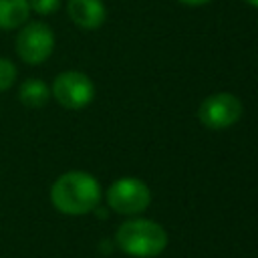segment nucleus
I'll return each instance as SVG.
<instances>
[{
    "label": "nucleus",
    "instance_id": "1",
    "mask_svg": "<svg viewBox=\"0 0 258 258\" xmlns=\"http://www.w3.org/2000/svg\"><path fill=\"white\" fill-rule=\"evenodd\" d=\"M99 181L85 171H67L50 187L52 206L69 216H81L99 206Z\"/></svg>",
    "mask_w": 258,
    "mask_h": 258
},
{
    "label": "nucleus",
    "instance_id": "2",
    "mask_svg": "<svg viewBox=\"0 0 258 258\" xmlns=\"http://www.w3.org/2000/svg\"><path fill=\"white\" fill-rule=\"evenodd\" d=\"M119 248L135 258H153L167 246L165 230L151 220H127L119 226L115 236Z\"/></svg>",
    "mask_w": 258,
    "mask_h": 258
},
{
    "label": "nucleus",
    "instance_id": "3",
    "mask_svg": "<svg viewBox=\"0 0 258 258\" xmlns=\"http://www.w3.org/2000/svg\"><path fill=\"white\" fill-rule=\"evenodd\" d=\"M151 202V191L145 181L137 177H121L107 189V204L119 214L131 216L143 212Z\"/></svg>",
    "mask_w": 258,
    "mask_h": 258
},
{
    "label": "nucleus",
    "instance_id": "4",
    "mask_svg": "<svg viewBox=\"0 0 258 258\" xmlns=\"http://www.w3.org/2000/svg\"><path fill=\"white\" fill-rule=\"evenodd\" d=\"M52 95L64 109H85L93 97V81L81 71H64L52 83Z\"/></svg>",
    "mask_w": 258,
    "mask_h": 258
},
{
    "label": "nucleus",
    "instance_id": "5",
    "mask_svg": "<svg viewBox=\"0 0 258 258\" xmlns=\"http://www.w3.org/2000/svg\"><path fill=\"white\" fill-rule=\"evenodd\" d=\"M54 48V34L42 22H30L16 36V52L28 64L44 62Z\"/></svg>",
    "mask_w": 258,
    "mask_h": 258
},
{
    "label": "nucleus",
    "instance_id": "6",
    "mask_svg": "<svg viewBox=\"0 0 258 258\" xmlns=\"http://www.w3.org/2000/svg\"><path fill=\"white\" fill-rule=\"evenodd\" d=\"M242 115V103L232 93H216L202 101L198 117L208 129L232 127Z\"/></svg>",
    "mask_w": 258,
    "mask_h": 258
},
{
    "label": "nucleus",
    "instance_id": "7",
    "mask_svg": "<svg viewBox=\"0 0 258 258\" xmlns=\"http://www.w3.org/2000/svg\"><path fill=\"white\" fill-rule=\"evenodd\" d=\"M71 20L85 30H95L105 22V4L101 0H69L67 4Z\"/></svg>",
    "mask_w": 258,
    "mask_h": 258
},
{
    "label": "nucleus",
    "instance_id": "8",
    "mask_svg": "<svg viewBox=\"0 0 258 258\" xmlns=\"http://www.w3.org/2000/svg\"><path fill=\"white\" fill-rule=\"evenodd\" d=\"M30 14L28 0H0V28L14 30L20 28Z\"/></svg>",
    "mask_w": 258,
    "mask_h": 258
},
{
    "label": "nucleus",
    "instance_id": "9",
    "mask_svg": "<svg viewBox=\"0 0 258 258\" xmlns=\"http://www.w3.org/2000/svg\"><path fill=\"white\" fill-rule=\"evenodd\" d=\"M18 99L24 107H30V109H40L48 103L50 99V89L46 87L44 81L40 79H28L22 83L20 91H18Z\"/></svg>",
    "mask_w": 258,
    "mask_h": 258
},
{
    "label": "nucleus",
    "instance_id": "10",
    "mask_svg": "<svg viewBox=\"0 0 258 258\" xmlns=\"http://www.w3.org/2000/svg\"><path fill=\"white\" fill-rule=\"evenodd\" d=\"M16 81V67L12 60L0 56V91H8Z\"/></svg>",
    "mask_w": 258,
    "mask_h": 258
},
{
    "label": "nucleus",
    "instance_id": "11",
    "mask_svg": "<svg viewBox=\"0 0 258 258\" xmlns=\"http://www.w3.org/2000/svg\"><path fill=\"white\" fill-rule=\"evenodd\" d=\"M28 6H30V10H34L36 14L46 16V14H52V12L58 10L60 0H28Z\"/></svg>",
    "mask_w": 258,
    "mask_h": 258
},
{
    "label": "nucleus",
    "instance_id": "12",
    "mask_svg": "<svg viewBox=\"0 0 258 258\" xmlns=\"http://www.w3.org/2000/svg\"><path fill=\"white\" fill-rule=\"evenodd\" d=\"M179 2H183V4H187V6H202V4H206V2H210V0H179Z\"/></svg>",
    "mask_w": 258,
    "mask_h": 258
},
{
    "label": "nucleus",
    "instance_id": "13",
    "mask_svg": "<svg viewBox=\"0 0 258 258\" xmlns=\"http://www.w3.org/2000/svg\"><path fill=\"white\" fill-rule=\"evenodd\" d=\"M246 2H248V4H252V6H256V8H258V0H246Z\"/></svg>",
    "mask_w": 258,
    "mask_h": 258
}]
</instances>
